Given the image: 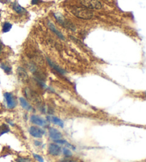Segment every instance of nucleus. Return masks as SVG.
<instances>
[{
  "label": "nucleus",
  "instance_id": "obj_15",
  "mask_svg": "<svg viewBox=\"0 0 146 162\" xmlns=\"http://www.w3.org/2000/svg\"><path fill=\"white\" fill-rule=\"evenodd\" d=\"M9 131H10L9 128V127L7 126V125H2L1 127H0V137H1V135L9 132Z\"/></svg>",
  "mask_w": 146,
  "mask_h": 162
},
{
  "label": "nucleus",
  "instance_id": "obj_11",
  "mask_svg": "<svg viewBox=\"0 0 146 162\" xmlns=\"http://www.w3.org/2000/svg\"><path fill=\"white\" fill-rule=\"evenodd\" d=\"M12 7H13V9H14L17 13H19V14H22V13L26 11V10H25L23 7H22L17 2H14V4H13Z\"/></svg>",
  "mask_w": 146,
  "mask_h": 162
},
{
  "label": "nucleus",
  "instance_id": "obj_19",
  "mask_svg": "<svg viewBox=\"0 0 146 162\" xmlns=\"http://www.w3.org/2000/svg\"><path fill=\"white\" fill-rule=\"evenodd\" d=\"M38 1H39V0H32V4H33V5H34V4H37Z\"/></svg>",
  "mask_w": 146,
  "mask_h": 162
},
{
  "label": "nucleus",
  "instance_id": "obj_18",
  "mask_svg": "<svg viewBox=\"0 0 146 162\" xmlns=\"http://www.w3.org/2000/svg\"><path fill=\"white\" fill-rule=\"evenodd\" d=\"M17 162H27L29 160L26 159H24L22 158V157H20V158H18L17 159Z\"/></svg>",
  "mask_w": 146,
  "mask_h": 162
},
{
  "label": "nucleus",
  "instance_id": "obj_13",
  "mask_svg": "<svg viewBox=\"0 0 146 162\" xmlns=\"http://www.w3.org/2000/svg\"><path fill=\"white\" fill-rule=\"evenodd\" d=\"M0 68L2 69L7 74H10V73H11V67L10 66H9L8 64L1 63V64H0Z\"/></svg>",
  "mask_w": 146,
  "mask_h": 162
},
{
  "label": "nucleus",
  "instance_id": "obj_2",
  "mask_svg": "<svg viewBox=\"0 0 146 162\" xmlns=\"http://www.w3.org/2000/svg\"><path fill=\"white\" fill-rule=\"evenodd\" d=\"M80 3L86 9H100L102 8V4L98 0H80Z\"/></svg>",
  "mask_w": 146,
  "mask_h": 162
},
{
  "label": "nucleus",
  "instance_id": "obj_6",
  "mask_svg": "<svg viewBox=\"0 0 146 162\" xmlns=\"http://www.w3.org/2000/svg\"><path fill=\"white\" fill-rule=\"evenodd\" d=\"M48 133H49V137L53 140L57 141L61 139L63 137V135L58 129H55L54 127H50L48 129Z\"/></svg>",
  "mask_w": 146,
  "mask_h": 162
},
{
  "label": "nucleus",
  "instance_id": "obj_10",
  "mask_svg": "<svg viewBox=\"0 0 146 162\" xmlns=\"http://www.w3.org/2000/svg\"><path fill=\"white\" fill-rule=\"evenodd\" d=\"M48 26H49V29H51V30L52 31L54 32V33H55L56 34H57V36H58V37H59L60 39H63V40H64V36H63L62 33H61V32L57 30V28L55 27V26H54V25L52 23H51V22H48Z\"/></svg>",
  "mask_w": 146,
  "mask_h": 162
},
{
  "label": "nucleus",
  "instance_id": "obj_12",
  "mask_svg": "<svg viewBox=\"0 0 146 162\" xmlns=\"http://www.w3.org/2000/svg\"><path fill=\"white\" fill-rule=\"evenodd\" d=\"M51 121L56 125H58V126L61 127V128L63 127V122L61 119H59L57 117H51Z\"/></svg>",
  "mask_w": 146,
  "mask_h": 162
},
{
  "label": "nucleus",
  "instance_id": "obj_8",
  "mask_svg": "<svg viewBox=\"0 0 146 162\" xmlns=\"http://www.w3.org/2000/svg\"><path fill=\"white\" fill-rule=\"evenodd\" d=\"M46 60H47V61H48V64H49V66H51V68H52L53 69H54V70H56V71H57L58 73H59L60 74H65L66 73V71H65L64 70H63L61 68H60L59 66H58V65H57L54 62H53L52 61H51V59H49L48 58H46Z\"/></svg>",
  "mask_w": 146,
  "mask_h": 162
},
{
  "label": "nucleus",
  "instance_id": "obj_16",
  "mask_svg": "<svg viewBox=\"0 0 146 162\" xmlns=\"http://www.w3.org/2000/svg\"><path fill=\"white\" fill-rule=\"evenodd\" d=\"M63 154H64L66 157H69L72 156V152L68 148L64 147V148L63 149Z\"/></svg>",
  "mask_w": 146,
  "mask_h": 162
},
{
  "label": "nucleus",
  "instance_id": "obj_14",
  "mask_svg": "<svg viewBox=\"0 0 146 162\" xmlns=\"http://www.w3.org/2000/svg\"><path fill=\"white\" fill-rule=\"evenodd\" d=\"M11 27H12V25L9 22H5V23L3 24L2 26V32L3 33H7V32H9L10 30H11Z\"/></svg>",
  "mask_w": 146,
  "mask_h": 162
},
{
  "label": "nucleus",
  "instance_id": "obj_9",
  "mask_svg": "<svg viewBox=\"0 0 146 162\" xmlns=\"http://www.w3.org/2000/svg\"><path fill=\"white\" fill-rule=\"evenodd\" d=\"M20 104H21V106L23 107L24 110H27V111H31L32 110V107L30 105L28 101L26 100L25 98H20Z\"/></svg>",
  "mask_w": 146,
  "mask_h": 162
},
{
  "label": "nucleus",
  "instance_id": "obj_4",
  "mask_svg": "<svg viewBox=\"0 0 146 162\" xmlns=\"http://www.w3.org/2000/svg\"><path fill=\"white\" fill-rule=\"evenodd\" d=\"M29 133L32 137L36 138H42L43 135H44L45 132L41 128H39L38 127L32 126L29 129Z\"/></svg>",
  "mask_w": 146,
  "mask_h": 162
},
{
  "label": "nucleus",
  "instance_id": "obj_17",
  "mask_svg": "<svg viewBox=\"0 0 146 162\" xmlns=\"http://www.w3.org/2000/svg\"><path fill=\"white\" fill-rule=\"evenodd\" d=\"M34 157L35 159H36V160H37L39 162H44V159L42 158V157H41L40 155H39V154H33Z\"/></svg>",
  "mask_w": 146,
  "mask_h": 162
},
{
  "label": "nucleus",
  "instance_id": "obj_7",
  "mask_svg": "<svg viewBox=\"0 0 146 162\" xmlns=\"http://www.w3.org/2000/svg\"><path fill=\"white\" fill-rule=\"evenodd\" d=\"M30 120L32 123L35 124V125H38V126L44 127L46 125V120H44V119L42 118V117H39V116L37 115L31 116Z\"/></svg>",
  "mask_w": 146,
  "mask_h": 162
},
{
  "label": "nucleus",
  "instance_id": "obj_20",
  "mask_svg": "<svg viewBox=\"0 0 146 162\" xmlns=\"http://www.w3.org/2000/svg\"><path fill=\"white\" fill-rule=\"evenodd\" d=\"M60 162H76V161H72V160H63V161H61Z\"/></svg>",
  "mask_w": 146,
  "mask_h": 162
},
{
  "label": "nucleus",
  "instance_id": "obj_21",
  "mask_svg": "<svg viewBox=\"0 0 146 162\" xmlns=\"http://www.w3.org/2000/svg\"><path fill=\"white\" fill-rule=\"evenodd\" d=\"M1 50H2V43L0 41V54H1Z\"/></svg>",
  "mask_w": 146,
  "mask_h": 162
},
{
  "label": "nucleus",
  "instance_id": "obj_1",
  "mask_svg": "<svg viewBox=\"0 0 146 162\" xmlns=\"http://www.w3.org/2000/svg\"><path fill=\"white\" fill-rule=\"evenodd\" d=\"M71 13L76 17L83 19H90L93 17V13L88 9L84 7H73L71 9Z\"/></svg>",
  "mask_w": 146,
  "mask_h": 162
},
{
  "label": "nucleus",
  "instance_id": "obj_5",
  "mask_svg": "<svg viewBox=\"0 0 146 162\" xmlns=\"http://www.w3.org/2000/svg\"><path fill=\"white\" fill-rule=\"evenodd\" d=\"M48 153L51 155L54 156H59L61 153V148L59 145L57 144H50L48 146Z\"/></svg>",
  "mask_w": 146,
  "mask_h": 162
},
{
  "label": "nucleus",
  "instance_id": "obj_3",
  "mask_svg": "<svg viewBox=\"0 0 146 162\" xmlns=\"http://www.w3.org/2000/svg\"><path fill=\"white\" fill-rule=\"evenodd\" d=\"M4 97L9 109H14L17 106V100L12 94L10 92H4Z\"/></svg>",
  "mask_w": 146,
  "mask_h": 162
}]
</instances>
